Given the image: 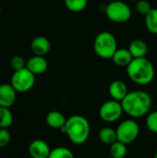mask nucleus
<instances>
[{
	"label": "nucleus",
	"instance_id": "9",
	"mask_svg": "<svg viewBox=\"0 0 157 158\" xmlns=\"http://www.w3.org/2000/svg\"><path fill=\"white\" fill-rule=\"evenodd\" d=\"M18 92L10 83L0 84V106L10 108L16 102Z\"/></svg>",
	"mask_w": 157,
	"mask_h": 158
},
{
	"label": "nucleus",
	"instance_id": "1",
	"mask_svg": "<svg viewBox=\"0 0 157 158\" xmlns=\"http://www.w3.org/2000/svg\"><path fill=\"white\" fill-rule=\"evenodd\" d=\"M124 113L132 118H139L149 114L153 100L149 93L143 90L129 92L121 101Z\"/></svg>",
	"mask_w": 157,
	"mask_h": 158
},
{
	"label": "nucleus",
	"instance_id": "12",
	"mask_svg": "<svg viewBox=\"0 0 157 158\" xmlns=\"http://www.w3.org/2000/svg\"><path fill=\"white\" fill-rule=\"evenodd\" d=\"M31 50L33 55L44 56L51 50V43L44 36H36L31 40Z\"/></svg>",
	"mask_w": 157,
	"mask_h": 158
},
{
	"label": "nucleus",
	"instance_id": "28",
	"mask_svg": "<svg viewBox=\"0 0 157 158\" xmlns=\"http://www.w3.org/2000/svg\"><path fill=\"white\" fill-rule=\"evenodd\" d=\"M1 11H2V7H1V5H0V13H1Z\"/></svg>",
	"mask_w": 157,
	"mask_h": 158
},
{
	"label": "nucleus",
	"instance_id": "13",
	"mask_svg": "<svg viewBox=\"0 0 157 158\" xmlns=\"http://www.w3.org/2000/svg\"><path fill=\"white\" fill-rule=\"evenodd\" d=\"M129 90L127 84L120 80H116L112 81L108 87V94L113 100L121 102L125 96L128 94Z\"/></svg>",
	"mask_w": 157,
	"mask_h": 158
},
{
	"label": "nucleus",
	"instance_id": "7",
	"mask_svg": "<svg viewBox=\"0 0 157 158\" xmlns=\"http://www.w3.org/2000/svg\"><path fill=\"white\" fill-rule=\"evenodd\" d=\"M118 141L130 144L137 140L140 134V126L132 118L122 121L116 129Z\"/></svg>",
	"mask_w": 157,
	"mask_h": 158
},
{
	"label": "nucleus",
	"instance_id": "20",
	"mask_svg": "<svg viewBox=\"0 0 157 158\" xmlns=\"http://www.w3.org/2000/svg\"><path fill=\"white\" fill-rule=\"evenodd\" d=\"M13 123V114L8 107L0 106V128L8 129Z\"/></svg>",
	"mask_w": 157,
	"mask_h": 158
},
{
	"label": "nucleus",
	"instance_id": "25",
	"mask_svg": "<svg viewBox=\"0 0 157 158\" xmlns=\"http://www.w3.org/2000/svg\"><path fill=\"white\" fill-rule=\"evenodd\" d=\"M26 62L25 59L20 56H14L11 59H10V66L11 68L15 70H19L22 69L24 68H26Z\"/></svg>",
	"mask_w": 157,
	"mask_h": 158
},
{
	"label": "nucleus",
	"instance_id": "23",
	"mask_svg": "<svg viewBox=\"0 0 157 158\" xmlns=\"http://www.w3.org/2000/svg\"><path fill=\"white\" fill-rule=\"evenodd\" d=\"M145 124H146L147 129L151 132L157 133V110L150 112L147 115Z\"/></svg>",
	"mask_w": 157,
	"mask_h": 158
},
{
	"label": "nucleus",
	"instance_id": "10",
	"mask_svg": "<svg viewBox=\"0 0 157 158\" xmlns=\"http://www.w3.org/2000/svg\"><path fill=\"white\" fill-rule=\"evenodd\" d=\"M51 151L49 144L41 139L33 140L29 145V153L32 158H48Z\"/></svg>",
	"mask_w": 157,
	"mask_h": 158
},
{
	"label": "nucleus",
	"instance_id": "17",
	"mask_svg": "<svg viewBox=\"0 0 157 158\" xmlns=\"http://www.w3.org/2000/svg\"><path fill=\"white\" fill-rule=\"evenodd\" d=\"M98 138L101 143L106 145H111L118 141L117 131L111 127H104L98 132Z\"/></svg>",
	"mask_w": 157,
	"mask_h": 158
},
{
	"label": "nucleus",
	"instance_id": "16",
	"mask_svg": "<svg viewBox=\"0 0 157 158\" xmlns=\"http://www.w3.org/2000/svg\"><path fill=\"white\" fill-rule=\"evenodd\" d=\"M133 58L145 57L148 52V45L145 41L142 39H134L130 42L129 48Z\"/></svg>",
	"mask_w": 157,
	"mask_h": 158
},
{
	"label": "nucleus",
	"instance_id": "29",
	"mask_svg": "<svg viewBox=\"0 0 157 158\" xmlns=\"http://www.w3.org/2000/svg\"><path fill=\"white\" fill-rule=\"evenodd\" d=\"M129 1H137V0H129Z\"/></svg>",
	"mask_w": 157,
	"mask_h": 158
},
{
	"label": "nucleus",
	"instance_id": "14",
	"mask_svg": "<svg viewBox=\"0 0 157 158\" xmlns=\"http://www.w3.org/2000/svg\"><path fill=\"white\" fill-rule=\"evenodd\" d=\"M111 59L113 60L115 65H117L118 67L127 68L130 64V62L133 60V56L129 49L118 48Z\"/></svg>",
	"mask_w": 157,
	"mask_h": 158
},
{
	"label": "nucleus",
	"instance_id": "18",
	"mask_svg": "<svg viewBox=\"0 0 157 158\" xmlns=\"http://www.w3.org/2000/svg\"><path fill=\"white\" fill-rule=\"evenodd\" d=\"M144 23L150 33L157 35V8H152V10L145 15Z\"/></svg>",
	"mask_w": 157,
	"mask_h": 158
},
{
	"label": "nucleus",
	"instance_id": "15",
	"mask_svg": "<svg viewBox=\"0 0 157 158\" xmlns=\"http://www.w3.org/2000/svg\"><path fill=\"white\" fill-rule=\"evenodd\" d=\"M45 121L50 128L61 130L65 126L67 118L62 112L57 110H53L46 115Z\"/></svg>",
	"mask_w": 157,
	"mask_h": 158
},
{
	"label": "nucleus",
	"instance_id": "27",
	"mask_svg": "<svg viewBox=\"0 0 157 158\" xmlns=\"http://www.w3.org/2000/svg\"><path fill=\"white\" fill-rule=\"evenodd\" d=\"M155 158H157V150L156 152H155Z\"/></svg>",
	"mask_w": 157,
	"mask_h": 158
},
{
	"label": "nucleus",
	"instance_id": "19",
	"mask_svg": "<svg viewBox=\"0 0 157 158\" xmlns=\"http://www.w3.org/2000/svg\"><path fill=\"white\" fill-rule=\"evenodd\" d=\"M127 152H128L127 144L119 141H117L116 143L110 145L109 153H110V156L112 158H125V156H127Z\"/></svg>",
	"mask_w": 157,
	"mask_h": 158
},
{
	"label": "nucleus",
	"instance_id": "2",
	"mask_svg": "<svg viewBox=\"0 0 157 158\" xmlns=\"http://www.w3.org/2000/svg\"><path fill=\"white\" fill-rule=\"evenodd\" d=\"M60 131L68 136L72 143L81 145L85 143L90 137L91 126L85 117L73 115L67 118L65 126Z\"/></svg>",
	"mask_w": 157,
	"mask_h": 158
},
{
	"label": "nucleus",
	"instance_id": "21",
	"mask_svg": "<svg viewBox=\"0 0 157 158\" xmlns=\"http://www.w3.org/2000/svg\"><path fill=\"white\" fill-rule=\"evenodd\" d=\"M65 6L71 12H81L88 5V0H64Z\"/></svg>",
	"mask_w": 157,
	"mask_h": 158
},
{
	"label": "nucleus",
	"instance_id": "11",
	"mask_svg": "<svg viewBox=\"0 0 157 158\" xmlns=\"http://www.w3.org/2000/svg\"><path fill=\"white\" fill-rule=\"evenodd\" d=\"M26 68L35 76L43 74L48 69V62L43 56H36L30 57L26 62Z\"/></svg>",
	"mask_w": 157,
	"mask_h": 158
},
{
	"label": "nucleus",
	"instance_id": "4",
	"mask_svg": "<svg viewBox=\"0 0 157 158\" xmlns=\"http://www.w3.org/2000/svg\"><path fill=\"white\" fill-rule=\"evenodd\" d=\"M118 49V41L112 32L104 31L95 36L93 50L100 58L111 59Z\"/></svg>",
	"mask_w": 157,
	"mask_h": 158
},
{
	"label": "nucleus",
	"instance_id": "22",
	"mask_svg": "<svg viewBox=\"0 0 157 158\" xmlns=\"http://www.w3.org/2000/svg\"><path fill=\"white\" fill-rule=\"evenodd\" d=\"M48 158H75L73 153L67 147L59 146L54 148Z\"/></svg>",
	"mask_w": 157,
	"mask_h": 158
},
{
	"label": "nucleus",
	"instance_id": "24",
	"mask_svg": "<svg viewBox=\"0 0 157 158\" xmlns=\"http://www.w3.org/2000/svg\"><path fill=\"white\" fill-rule=\"evenodd\" d=\"M152 5L149 1L147 0H137L136 5H135V9L136 11L141 14V15H146L152 10Z\"/></svg>",
	"mask_w": 157,
	"mask_h": 158
},
{
	"label": "nucleus",
	"instance_id": "8",
	"mask_svg": "<svg viewBox=\"0 0 157 158\" xmlns=\"http://www.w3.org/2000/svg\"><path fill=\"white\" fill-rule=\"evenodd\" d=\"M124 113L121 102L116 100H109L102 104L99 108V116L101 119L107 123L118 121Z\"/></svg>",
	"mask_w": 157,
	"mask_h": 158
},
{
	"label": "nucleus",
	"instance_id": "26",
	"mask_svg": "<svg viewBox=\"0 0 157 158\" xmlns=\"http://www.w3.org/2000/svg\"><path fill=\"white\" fill-rule=\"evenodd\" d=\"M11 141V135L7 129L0 128V148L6 147Z\"/></svg>",
	"mask_w": 157,
	"mask_h": 158
},
{
	"label": "nucleus",
	"instance_id": "5",
	"mask_svg": "<svg viewBox=\"0 0 157 158\" xmlns=\"http://www.w3.org/2000/svg\"><path fill=\"white\" fill-rule=\"evenodd\" d=\"M107 19L114 23H125L130 20L132 15L130 6L124 1L113 0L105 9Z\"/></svg>",
	"mask_w": 157,
	"mask_h": 158
},
{
	"label": "nucleus",
	"instance_id": "3",
	"mask_svg": "<svg viewBox=\"0 0 157 158\" xmlns=\"http://www.w3.org/2000/svg\"><path fill=\"white\" fill-rule=\"evenodd\" d=\"M126 69L130 80L138 85H148L155 77V69L146 57L133 58Z\"/></svg>",
	"mask_w": 157,
	"mask_h": 158
},
{
	"label": "nucleus",
	"instance_id": "6",
	"mask_svg": "<svg viewBox=\"0 0 157 158\" xmlns=\"http://www.w3.org/2000/svg\"><path fill=\"white\" fill-rule=\"evenodd\" d=\"M10 84L18 93H27L35 84V75L27 68L15 70L11 76Z\"/></svg>",
	"mask_w": 157,
	"mask_h": 158
}]
</instances>
